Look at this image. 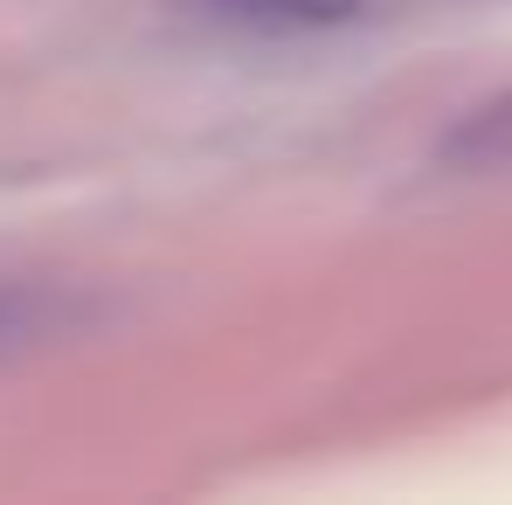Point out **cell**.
I'll list each match as a JSON object with an SVG mask.
<instances>
[{"instance_id": "cell-1", "label": "cell", "mask_w": 512, "mask_h": 505, "mask_svg": "<svg viewBox=\"0 0 512 505\" xmlns=\"http://www.w3.org/2000/svg\"><path fill=\"white\" fill-rule=\"evenodd\" d=\"M443 167L457 173H512V90H499L492 104L464 111L443 132Z\"/></svg>"}, {"instance_id": "cell-2", "label": "cell", "mask_w": 512, "mask_h": 505, "mask_svg": "<svg viewBox=\"0 0 512 505\" xmlns=\"http://www.w3.org/2000/svg\"><path fill=\"white\" fill-rule=\"evenodd\" d=\"M208 7L236 28H263V35H319V28L367 14V0H208Z\"/></svg>"}, {"instance_id": "cell-3", "label": "cell", "mask_w": 512, "mask_h": 505, "mask_svg": "<svg viewBox=\"0 0 512 505\" xmlns=\"http://www.w3.org/2000/svg\"><path fill=\"white\" fill-rule=\"evenodd\" d=\"M77 312L63 298H42V291H0V353H28V346H49L56 333H70Z\"/></svg>"}]
</instances>
